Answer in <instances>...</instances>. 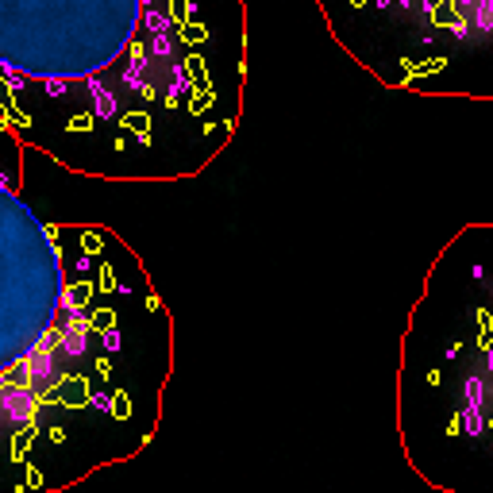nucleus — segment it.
Here are the masks:
<instances>
[{"label":"nucleus","mask_w":493,"mask_h":493,"mask_svg":"<svg viewBox=\"0 0 493 493\" xmlns=\"http://www.w3.org/2000/svg\"><path fill=\"white\" fill-rule=\"evenodd\" d=\"M193 0H0V73L51 101L81 96L85 127L151 143L154 104L216 112V35L185 23Z\"/></svg>","instance_id":"nucleus-1"},{"label":"nucleus","mask_w":493,"mask_h":493,"mask_svg":"<svg viewBox=\"0 0 493 493\" xmlns=\"http://www.w3.org/2000/svg\"><path fill=\"white\" fill-rule=\"evenodd\" d=\"M89 293L65 274L54 227H46L0 177V413L31 420L65 366L89 355Z\"/></svg>","instance_id":"nucleus-2"},{"label":"nucleus","mask_w":493,"mask_h":493,"mask_svg":"<svg viewBox=\"0 0 493 493\" xmlns=\"http://www.w3.org/2000/svg\"><path fill=\"white\" fill-rule=\"evenodd\" d=\"M435 393V435L458 439L493 493V308H474V324L458 343H439L428 370Z\"/></svg>","instance_id":"nucleus-3"}]
</instances>
